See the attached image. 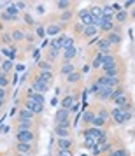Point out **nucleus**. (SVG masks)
<instances>
[{
    "label": "nucleus",
    "instance_id": "nucleus-1",
    "mask_svg": "<svg viewBox=\"0 0 135 156\" xmlns=\"http://www.w3.org/2000/svg\"><path fill=\"white\" fill-rule=\"evenodd\" d=\"M16 139H18V142L32 144V142L35 140V133H34V130H25V132H18V133H16Z\"/></svg>",
    "mask_w": 135,
    "mask_h": 156
},
{
    "label": "nucleus",
    "instance_id": "nucleus-2",
    "mask_svg": "<svg viewBox=\"0 0 135 156\" xmlns=\"http://www.w3.org/2000/svg\"><path fill=\"white\" fill-rule=\"evenodd\" d=\"M32 90L35 93H41V95H44V93L49 90V84L48 83H44L42 79H39V76H37L34 81H32Z\"/></svg>",
    "mask_w": 135,
    "mask_h": 156
},
{
    "label": "nucleus",
    "instance_id": "nucleus-3",
    "mask_svg": "<svg viewBox=\"0 0 135 156\" xmlns=\"http://www.w3.org/2000/svg\"><path fill=\"white\" fill-rule=\"evenodd\" d=\"M25 109H28L30 112H34V114H42L44 105H41V104H37V102H34V100L27 98V100H25Z\"/></svg>",
    "mask_w": 135,
    "mask_h": 156
},
{
    "label": "nucleus",
    "instance_id": "nucleus-4",
    "mask_svg": "<svg viewBox=\"0 0 135 156\" xmlns=\"http://www.w3.org/2000/svg\"><path fill=\"white\" fill-rule=\"evenodd\" d=\"M55 121H56V125L65 123V121H70V111H67V109H58L56 114H55Z\"/></svg>",
    "mask_w": 135,
    "mask_h": 156
},
{
    "label": "nucleus",
    "instance_id": "nucleus-5",
    "mask_svg": "<svg viewBox=\"0 0 135 156\" xmlns=\"http://www.w3.org/2000/svg\"><path fill=\"white\" fill-rule=\"evenodd\" d=\"M79 18H81V25H83V27H90L93 23V16L90 14V9L79 11Z\"/></svg>",
    "mask_w": 135,
    "mask_h": 156
},
{
    "label": "nucleus",
    "instance_id": "nucleus-6",
    "mask_svg": "<svg viewBox=\"0 0 135 156\" xmlns=\"http://www.w3.org/2000/svg\"><path fill=\"white\" fill-rule=\"evenodd\" d=\"M111 114H112V119L118 123V125H123V123H126L125 121V114H123V111H121L119 107H114L112 111H111Z\"/></svg>",
    "mask_w": 135,
    "mask_h": 156
},
{
    "label": "nucleus",
    "instance_id": "nucleus-7",
    "mask_svg": "<svg viewBox=\"0 0 135 156\" xmlns=\"http://www.w3.org/2000/svg\"><path fill=\"white\" fill-rule=\"evenodd\" d=\"M111 95H112V90L111 88H100L98 93H97V98L100 102H107V100H111Z\"/></svg>",
    "mask_w": 135,
    "mask_h": 156
},
{
    "label": "nucleus",
    "instance_id": "nucleus-8",
    "mask_svg": "<svg viewBox=\"0 0 135 156\" xmlns=\"http://www.w3.org/2000/svg\"><path fill=\"white\" fill-rule=\"evenodd\" d=\"M16 151H18V154H32V144L18 142L16 144Z\"/></svg>",
    "mask_w": 135,
    "mask_h": 156
},
{
    "label": "nucleus",
    "instance_id": "nucleus-9",
    "mask_svg": "<svg viewBox=\"0 0 135 156\" xmlns=\"http://www.w3.org/2000/svg\"><path fill=\"white\" fill-rule=\"evenodd\" d=\"M97 49L102 53V55H109V51H111V44L107 39H100L98 42H97Z\"/></svg>",
    "mask_w": 135,
    "mask_h": 156
},
{
    "label": "nucleus",
    "instance_id": "nucleus-10",
    "mask_svg": "<svg viewBox=\"0 0 135 156\" xmlns=\"http://www.w3.org/2000/svg\"><path fill=\"white\" fill-rule=\"evenodd\" d=\"M28 95H27V98L34 100V102H37V104H41V105H44V95H41V93H35L34 90H28Z\"/></svg>",
    "mask_w": 135,
    "mask_h": 156
},
{
    "label": "nucleus",
    "instance_id": "nucleus-11",
    "mask_svg": "<svg viewBox=\"0 0 135 156\" xmlns=\"http://www.w3.org/2000/svg\"><path fill=\"white\" fill-rule=\"evenodd\" d=\"M111 67H116V58L112 55H105L104 56V62H102V69H111Z\"/></svg>",
    "mask_w": 135,
    "mask_h": 156
},
{
    "label": "nucleus",
    "instance_id": "nucleus-12",
    "mask_svg": "<svg viewBox=\"0 0 135 156\" xmlns=\"http://www.w3.org/2000/svg\"><path fill=\"white\" fill-rule=\"evenodd\" d=\"M76 105V97L74 95H69V97H65L63 100H62V109H72V107Z\"/></svg>",
    "mask_w": 135,
    "mask_h": 156
},
{
    "label": "nucleus",
    "instance_id": "nucleus-13",
    "mask_svg": "<svg viewBox=\"0 0 135 156\" xmlns=\"http://www.w3.org/2000/svg\"><path fill=\"white\" fill-rule=\"evenodd\" d=\"M105 39L109 41L111 48H112V46H118V44L121 42V37H119V34H118V32H111V34H109V35H107Z\"/></svg>",
    "mask_w": 135,
    "mask_h": 156
},
{
    "label": "nucleus",
    "instance_id": "nucleus-14",
    "mask_svg": "<svg viewBox=\"0 0 135 156\" xmlns=\"http://www.w3.org/2000/svg\"><path fill=\"white\" fill-rule=\"evenodd\" d=\"M60 72H62L63 76H69V74H72V72H76V67H74V63H72V62H65V63L62 65Z\"/></svg>",
    "mask_w": 135,
    "mask_h": 156
},
{
    "label": "nucleus",
    "instance_id": "nucleus-15",
    "mask_svg": "<svg viewBox=\"0 0 135 156\" xmlns=\"http://www.w3.org/2000/svg\"><path fill=\"white\" fill-rule=\"evenodd\" d=\"M18 132H25V130H32V121L27 119H18Z\"/></svg>",
    "mask_w": 135,
    "mask_h": 156
},
{
    "label": "nucleus",
    "instance_id": "nucleus-16",
    "mask_svg": "<svg viewBox=\"0 0 135 156\" xmlns=\"http://www.w3.org/2000/svg\"><path fill=\"white\" fill-rule=\"evenodd\" d=\"M51 49H53V51H56V53H58L60 49H63V41H62V35L51 41Z\"/></svg>",
    "mask_w": 135,
    "mask_h": 156
},
{
    "label": "nucleus",
    "instance_id": "nucleus-17",
    "mask_svg": "<svg viewBox=\"0 0 135 156\" xmlns=\"http://www.w3.org/2000/svg\"><path fill=\"white\" fill-rule=\"evenodd\" d=\"M97 34H98V28H97V27H93V25L84 27V30H83V37H95Z\"/></svg>",
    "mask_w": 135,
    "mask_h": 156
},
{
    "label": "nucleus",
    "instance_id": "nucleus-18",
    "mask_svg": "<svg viewBox=\"0 0 135 156\" xmlns=\"http://www.w3.org/2000/svg\"><path fill=\"white\" fill-rule=\"evenodd\" d=\"M60 32H62V27H60V25H55V23H53V25H49V27L46 28V34H48V35H51V37L58 35Z\"/></svg>",
    "mask_w": 135,
    "mask_h": 156
},
{
    "label": "nucleus",
    "instance_id": "nucleus-19",
    "mask_svg": "<svg viewBox=\"0 0 135 156\" xmlns=\"http://www.w3.org/2000/svg\"><path fill=\"white\" fill-rule=\"evenodd\" d=\"M112 28H114V23H112V20H107V18H104V21H102V25H100V30H104V32H112Z\"/></svg>",
    "mask_w": 135,
    "mask_h": 156
},
{
    "label": "nucleus",
    "instance_id": "nucleus-20",
    "mask_svg": "<svg viewBox=\"0 0 135 156\" xmlns=\"http://www.w3.org/2000/svg\"><path fill=\"white\" fill-rule=\"evenodd\" d=\"M11 39H12L14 42H18V41H23V39H25V32H23V30H20V28L12 30V32H11Z\"/></svg>",
    "mask_w": 135,
    "mask_h": 156
},
{
    "label": "nucleus",
    "instance_id": "nucleus-21",
    "mask_svg": "<svg viewBox=\"0 0 135 156\" xmlns=\"http://www.w3.org/2000/svg\"><path fill=\"white\" fill-rule=\"evenodd\" d=\"M114 20H116L118 23H125L128 20V12L125 11V9H121L119 12H116V14H114Z\"/></svg>",
    "mask_w": 135,
    "mask_h": 156
},
{
    "label": "nucleus",
    "instance_id": "nucleus-22",
    "mask_svg": "<svg viewBox=\"0 0 135 156\" xmlns=\"http://www.w3.org/2000/svg\"><path fill=\"white\" fill-rule=\"evenodd\" d=\"M72 147V140L67 139H58V149H70Z\"/></svg>",
    "mask_w": 135,
    "mask_h": 156
},
{
    "label": "nucleus",
    "instance_id": "nucleus-23",
    "mask_svg": "<svg viewBox=\"0 0 135 156\" xmlns=\"http://www.w3.org/2000/svg\"><path fill=\"white\" fill-rule=\"evenodd\" d=\"M34 116H35V114H34V112H30L28 109H25V107H23L21 111H20V119H27V121H32V118H34Z\"/></svg>",
    "mask_w": 135,
    "mask_h": 156
},
{
    "label": "nucleus",
    "instance_id": "nucleus-24",
    "mask_svg": "<svg viewBox=\"0 0 135 156\" xmlns=\"http://www.w3.org/2000/svg\"><path fill=\"white\" fill-rule=\"evenodd\" d=\"M5 12H7L11 18H16V16L20 14V9L16 7V4H9L7 5V9H5Z\"/></svg>",
    "mask_w": 135,
    "mask_h": 156
},
{
    "label": "nucleus",
    "instance_id": "nucleus-25",
    "mask_svg": "<svg viewBox=\"0 0 135 156\" xmlns=\"http://www.w3.org/2000/svg\"><path fill=\"white\" fill-rule=\"evenodd\" d=\"M104 56H105V55H102V53H98V55L95 56V60H93V63H91L93 69H102V62H104Z\"/></svg>",
    "mask_w": 135,
    "mask_h": 156
},
{
    "label": "nucleus",
    "instance_id": "nucleus-26",
    "mask_svg": "<svg viewBox=\"0 0 135 156\" xmlns=\"http://www.w3.org/2000/svg\"><path fill=\"white\" fill-rule=\"evenodd\" d=\"M55 133L58 135V139H67V135H69V128L55 126Z\"/></svg>",
    "mask_w": 135,
    "mask_h": 156
},
{
    "label": "nucleus",
    "instance_id": "nucleus-27",
    "mask_svg": "<svg viewBox=\"0 0 135 156\" xmlns=\"http://www.w3.org/2000/svg\"><path fill=\"white\" fill-rule=\"evenodd\" d=\"M114 104H116V107H125L128 104V97H126V93L125 95H121V97H118L116 100H112Z\"/></svg>",
    "mask_w": 135,
    "mask_h": 156
},
{
    "label": "nucleus",
    "instance_id": "nucleus-28",
    "mask_svg": "<svg viewBox=\"0 0 135 156\" xmlns=\"http://www.w3.org/2000/svg\"><path fill=\"white\" fill-rule=\"evenodd\" d=\"M102 12H104V18H107V20H114V11L111 5H104L102 7Z\"/></svg>",
    "mask_w": 135,
    "mask_h": 156
},
{
    "label": "nucleus",
    "instance_id": "nucleus-29",
    "mask_svg": "<svg viewBox=\"0 0 135 156\" xmlns=\"http://www.w3.org/2000/svg\"><path fill=\"white\" fill-rule=\"evenodd\" d=\"M90 14H91L93 18H104V12H102V7H100V5H93V7L90 9Z\"/></svg>",
    "mask_w": 135,
    "mask_h": 156
},
{
    "label": "nucleus",
    "instance_id": "nucleus-30",
    "mask_svg": "<svg viewBox=\"0 0 135 156\" xmlns=\"http://www.w3.org/2000/svg\"><path fill=\"white\" fill-rule=\"evenodd\" d=\"M11 69H12V62H11V60H4V62L0 63V72H4V74H7Z\"/></svg>",
    "mask_w": 135,
    "mask_h": 156
},
{
    "label": "nucleus",
    "instance_id": "nucleus-31",
    "mask_svg": "<svg viewBox=\"0 0 135 156\" xmlns=\"http://www.w3.org/2000/svg\"><path fill=\"white\" fill-rule=\"evenodd\" d=\"M76 48H69V49H65V53H63V58H65V62H70L72 58L76 56Z\"/></svg>",
    "mask_w": 135,
    "mask_h": 156
},
{
    "label": "nucleus",
    "instance_id": "nucleus-32",
    "mask_svg": "<svg viewBox=\"0 0 135 156\" xmlns=\"http://www.w3.org/2000/svg\"><path fill=\"white\" fill-rule=\"evenodd\" d=\"M79 79H81V74H79V72H72V74H69V76H67V83L76 84V83H79Z\"/></svg>",
    "mask_w": 135,
    "mask_h": 156
},
{
    "label": "nucleus",
    "instance_id": "nucleus-33",
    "mask_svg": "<svg viewBox=\"0 0 135 156\" xmlns=\"http://www.w3.org/2000/svg\"><path fill=\"white\" fill-rule=\"evenodd\" d=\"M62 41H63V48L69 49V48H74V39L69 35H62Z\"/></svg>",
    "mask_w": 135,
    "mask_h": 156
},
{
    "label": "nucleus",
    "instance_id": "nucleus-34",
    "mask_svg": "<svg viewBox=\"0 0 135 156\" xmlns=\"http://www.w3.org/2000/svg\"><path fill=\"white\" fill-rule=\"evenodd\" d=\"M39 79H42L44 83H48V84H51V81H53V72H41V76H39Z\"/></svg>",
    "mask_w": 135,
    "mask_h": 156
},
{
    "label": "nucleus",
    "instance_id": "nucleus-35",
    "mask_svg": "<svg viewBox=\"0 0 135 156\" xmlns=\"http://www.w3.org/2000/svg\"><path fill=\"white\" fill-rule=\"evenodd\" d=\"M121 95H125V90H123L121 86H118V88H114V90H112V95H111V100H116L118 97H121Z\"/></svg>",
    "mask_w": 135,
    "mask_h": 156
},
{
    "label": "nucleus",
    "instance_id": "nucleus-36",
    "mask_svg": "<svg viewBox=\"0 0 135 156\" xmlns=\"http://www.w3.org/2000/svg\"><path fill=\"white\" fill-rule=\"evenodd\" d=\"M39 69H41V72H51L53 65L49 62H39Z\"/></svg>",
    "mask_w": 135,
    "mask_h": 156
},
{
    "label": "nucleus",
    "instance_id": "nucleus-37",
    "mask_svg": "<svg viewBox=\"0 0 135 156\" xmlns=\"http://www.w3.org/2000/svg\"><path fill=\"white\" fill-rule=\"evenodd\" d=\"M93 118H95V114H93L91 111H84V112H83V121H84V123H90V125H91Z\"/></svg>",
    "mask_w": 135,
    "mask_h": 156
},
{
    "label": "nucleus",
    "instance_id": "nucleus-38",
    "mask_svg": "<svg viewBox=\"0 0 135 156\" xmlns=\"http://www.w3.org/2000/svg\"><path fill=\"white\" fill-rule=\"evenodd\" d=\"M69 7H70V2H67V0H60V2H56V9H60V11H67Z\"/></svg>",
    "mask_w": 135,
    "mask_h": 156
},
{
    "label": "nucleus",
    "instance_id": "nucleus-39",
    "mask_svg": "<svg viewBox=\"0 0 135 156\" xmlns=\"http://www.w3.org/2000/svg\"><path fill=\"white\" fill-rule=\"evenodd\" d=\"M84 146L88 149H93L95 146H97V140H95V139H91V137H84Z\"/></svg>",
    "mask_w": 135,
    "mask_h": 156
},
{
    "label": "nucleus",
    "instance_id": "nucleus-40",
    "mask_svg": "<svg viewBox=\"0 0 135 156\" xmlns=\"http://www.w3.org/2000/svg\"><path fill=\"white\" fill-rule=\"evenodd\" d=\"M109 156H128V153H126V149L119 147V149H116V151H111Z\"/></svg>",
    "mask_w": 135,
    "mask_h": 156
},
{
    "label": "nucleus",
    "instance_id": "nucleus-41",
    "mask_svg": "<svg viewBox=\"0 0 135 156\" xmlns=\"http://www.w3.org/2000/svg\"><path fill=\"white\" fill-rule=\"evenodd\" d=\"M7 84H9V79H7V76L4 74V72H0V88H7Z\"/></svg>",
    "mask_w": 135,
    "mask_h": 156
},
{
    "label": "nucleus",
    "instance_id": "nucleus-42",
    "mask_svg": "<svg viewBox=\"0 0 135 156\" xmlns=\"http://www.w3.org/2000/svg\"><path fill=\"white\" fill-rule=\"evenodd\" d=\"M56 156H72V149H58Z\"/></svg>",
    "mask_w": 135,
    "mask_h": 156
},
{
    "label": "nucleus",
    "instance_id": "nucleus-43",
    "mask_svg": "<svg viewBox=\"0 0 135 156\" xmlns=\"http://www.w3.org/2000/svg\"><path fill=\"white\" fill-rule=\"evenodd\" d=\"M97 118H100V119H102V121H107V119H109V112H107V111H104V109H102V111H100V112L97 114Z\"/></svg>",
    "mask_w": 135,
    "mask_h": 156
},
{
    "label": "nucleus",
    "instance_id": "nucleus-44",
    "mask_svg": "<svg viewBox=\"0 0 135 156\" xmlns=\"http://www.w3.org/2000/svg\"><path fill=\"white\" fill-rule=\"evenodd\" d=\"M91 153H93V154H100V153H102V144H100V142H97V146L93 147Z\"/></svg>",
    "mask_w": 135,
    "mask_h": 156
},
{
    "label": "nucleus",
    "instance_id": "nucleus-45",
    "mask_svg": "<svg viewBox=\"0 0 135 156\" xmlns=\"http://www.w3.org/2000/svg\"><path fill=\"white\" fill-rule=\"evenodd\" d=\"M5 98H7V91L4 88H0V102H5Z\"/></svg>",
    "mask_w": 135,
    "mask_h": 156
},
{
    "label": "nucleus",
    "instance_id": "nucleus-46",
    "mask_svg": "<svg viewBox=\"0 0 135 156\" xmlns=\"http://www.w3.org/2000/svg\"><path fill=\"white\" fill-rule=\"evenodd\" d=\"M37 35L44 37V35H46V28H44V27H37Z\"/></svg>",
    "mask_w": 135,
    "mask_h": 156
},
{
    "label": "nucleus",
    "instance_id": "nucleus-47",
    "mask_svg": "<svg viewBox=\"0 0 135 156\" xmlns=\"http://www.w3.org/2000/svg\"><path fill=\"white\" fill-rule=\"evenodd\" d=\"M2 41H4L5 44H9L11 41H12V39H11V34H4V35H2Z\"/></svg>",
    "mask_w": 135,
    "mask_h": 156
},
{
    "label": "nucleus",
    "instance_id": "nucleus-48",
    "mask_svg": "<svg viewBox=\"0 0 135 156\" xmlns=\"http://www.w3.org/2000/svg\"><path fill=\"white\" fill-rule=\"evenodd\" d=\"M25 21H27V25H34V18L30 14H25Z\"/></svg>",
    "mask_w": 135,
    "mask_h": 156
},
{
    "label": "nucleus",
    "instance_id": "nucleus-49",
    "mask_svg": "<svg viewBox=\"0 0 135 156\" xmlns=\"http://www.w3.org/2000/svg\"><path fill=\"white\" fill-rule=\"evenodd\" d=\"M70 18H72V12H70V11L63 12V16H62V20H63V21H65V20H70Z\"/></svg>",
    "mask_w": 135,
    "mask_h": 156
},
{
    "label": "nucleus",
    "instance_id": "nucleus-50",
    "mask_svg": "<svg viewBox=\"0 0 135 156\" xmlns=\"http://www.w3.org/2000/svg\"><path fill=\"white\" fill-rule=\"evenodd\" d=\"M16 7L18 9H25L27 7V4H25V2H16Z\"/></svg>",
    "mask_w": 135,
    "mask_h": 156
},
{
    "label": "nucleus",
    "instance_id": "nucleus-51",
    "mask_svg": "<svg viewBox=\"0 0 135 156\" xmlns=\"http://www.w3.org/2000/svg\"><path fill=\"white\" fill-rule=\"evenodd\" d=\"M2 20H5V21H11V20H14V18H11L7 12H4V14H2Z\"/></svg>",
    "mask_w": 135,
    "mask_h": 156
},
{
    "label": "nucleus",
    "instance_id": "nucleus-52",
    "mask_svg": "<svg viewBox=\"0 0 135 156\" xmlns=\"http://www.w3.org/2000/svg\"><path fill=\"white\" fill-rule=\"evenodd\" d=\"M132 5H133V2H132V0H128V2H125V5H123V7H125V11H126V9L132 7Z\"/></svg>",
    "mask_w": 135,
    "mask_h": 156
},
{
    "label": "nucleus",
    "instance_id": "nucleus-53",
    "mask_svg": "<svg viewBox=\"0 0 135 156\" xmlns=\"http://www.w3.org/2000/svg\"><path fill=\"white\" fill-rule=\"evenodd\" d=\"M83 72H84V74H88V72H90V67H88V65H84V67H83Z\"/></svg>",
    "mask_w": 135,
    "mask_h": 156
},
{
    "label": "nucleus",
    "instance_id": "nucleus-54",
    "mask_svg": "<svg viewBox=\"0 0 135 156\" xmlns=\"http://www.w3.org/2000/svg\"><path fill=\"white\" fill-rule=\"evenodd\" d=\"M4 104H5V102H0V112H2V107H4Z\"/></svg>",
    "mask_w": 135,
    "mask_h": 156
},
{
    "label": "nucleus",
    "instance_id": "nucleus-55",
    "mask_svg": "<svg viewBox=\"0 0 135 156\" xmlns=\"http://www.w3.org/2000/svg\"><path fill=\"white\" fill-rule=\"evenodd\" d=\"M18 156H30V154H18Z\"/></svg>",
    "mask_w": 135,
    "mask_h": 156
},
{
    "label": "nucleus",
    "instance_id": "nucleus-56",
    "mask_svg": "<svg viewBox=\"0 0 135 156\" xmlns=\"http://www.w3.org/2000/svg\"><path fill=\"white\" fill-rule=\"evenodd\" d=\"M133 18H135V11H133Z\"/></svg>",
    "mask_w": 135,
    "mask_h": 156
},
{
    "label": "nucleus",
    "instance_id": "nucleus-57",
    "mask_svg": "<svg viewBox=\"0 0 135 156\" xmlns=\"http://www.w3.org/2000/svg\"><path fill=\"white\" fill-rule=\"evenodd\" d=\"M0 63H2V58H0Z\"/></svg>",
    "mask_w": 135,
    "mask_h": 156
}]
</instances>
